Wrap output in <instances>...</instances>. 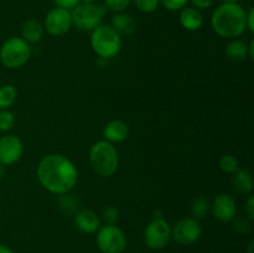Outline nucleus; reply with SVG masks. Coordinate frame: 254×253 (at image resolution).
Segmentation results:
<instances>
[{"label": "nucleus", "instance_id": "obj_11", "mask_svg": "<svg viewBox=\"0 0 254 253\" xmlns=\"http://www.w3.org/2000/svg\"><path fill=\"white\" fill-rule=\"evenodd\" d=\"M211 211L216 220L220 222H232L237 213V205L235 198L228 193H218L211 205Z\"/></svg>", "mask_w": 254, "mask_h": 253}, {"label": "nucleus", "instance_id": "obj_30", "mask_svg": "<svg viewBox=\"0 0 254 253\" xmlns=\"http://www.w3.org/2000/svg\"><path fill=\"white\" fill-rule=\"evenodd\" d=\"M235 228L241 233H247L250 232L251 225L247 220H243V218H240L235 222Z\"/></svg>", "mask_w": 254, "mask_h": 253}, {"label": "nucleus", "instance_id": "obj_4", "mask_svg": "<svg viewBox=\"0 0 254 253\" xmlns=\"http://www.w3.org/2000/svg\"><path fill=\"white\" fill-rule=\"evenodd\" d=\"M91 46L101 59H113L122 49V36L111 25L101 24L92 31Z\"/></svg>", "mask_w": 254, "mask_h": 253}, {"label": "nucleus", "instance_id": "obj_10", "mask_svg": "<svg viewBox=\"0 0 254 253\" xmlns=\"http://www.w3.org/2000/svg\"><path fill=\"white\" fill-rule=\"evenodd\" d=\"M71 10L62 9V7H54L47 12L45 17L44 29L52 36H62L67 34L72 27Z\"/></svg>", "mask_w": 254, "mask_h": 253}, {"label": "nucleus", "instance_id": "obj_25", "mask_svg": "<svg viewBox=\"0 0 254 253\" xmlns=\"http://www.w3.org/2000/svg\"><path fill=\"white\" fill-rule=\"evenodd\" d=\"M130 2L131 0H104V6L113 12H123Z\"/></svg>", "mask_w": 254, "mask_h": 253}, {"label": "nucleus", "instance_id": "obj_22", "mask_svg": "<svg viewBox=\"0 0 254 253\" xmlns=\"http://www.w3.org/2000/svg\"><path fill=\"white\" fill-rule=\"evenodd\" d=\"M238 166V160L232 155H223L222 158L220 159V168L223 173H227V174H233L235 171H237Z\"/></svg>", "mask_w": 254, "mask_h": 253}, {"label": "nucleus", "instance_id": "obj_6", "mask_svg": "<svg viewBox=\"0 0 254 253\" xmlns=\"http://www.w3.org/2000/svg\"><path fill=\"white\" fill-rule=\"evenodd\" d=\"M107 9L104 5L84 4L79 2L76 7L71 10L72 24L81 31H93L97 26L102 24Z\"/></svg>", "mask_w": 254, "mask_h": 253}, {"label": "nucleus", "instance_id": "obj_32", "mask_svg": "<svg viewBox=\"0 0 254 253\" xmlns=\"http://www.w3.org/2000/svg\"><path fill=\"white\" fill-rule=\"evenodd\" d=\"M254 7H251L250 11L246 14V27L251 32H254Z\"/></svg>", "mask_w": 254, "mask_h": 253}, {"label": "nucleus", "instance_id": "obj_17", "mask_svg": "<svg viewBox=\"0 0 254 253\" xmlns=\"http://www.w3.org/2000/svg\"><path fill=\"white\" fill-rule=\"evenodd\" d=\"M44 31V25L36 19L26 20L21 26L22 39L29 44H36V42L41 41Z\"/></svg>", "mask_w": 254, "mask_h": 253}, {"label": "nucleus", "instance_id": "obj_35", "mask_svg": "<svg viewBox=\"0 0 254 253\" xmlns=\"http://www.w3.org/2000/svg\"><path fill=\"white\" fill-rule=\"evenodd\" d=\"M4 175H5V168H4V165H2V164H0V180L4 178Z\"/></svg>", "mask_w": 254, "mask_h": 253}, {"label": "nucleus", "instance_id": "obj_3", "mask_svg": "<svg viewBox=\"0 0 254 253\" xmlns=\"http://www.w3.org/2000/svg\"><path fill=\"white\" fill-rule=\"evenodd\" d=\"M89 163L99 176H112L119 166V155L116 146L107 140H99L91 146Z\"/></svg>", "mask_w": 254, "mask_h": 253}, {"label": "nucleus", "instance_id": "obj_16", "mask_svg": "<svg viewBox=\"0 0 254 253\" xmlns=\"http://www.w3.org/2000/svg\"><path fill=\"white\" fill-rule=\"evenodd\" d=\"M111 26L121 36H130L136 30L135 20L130 15L126 14V12H116L114 16L112 17Z\"/></svg>", "mask_w": 254, "mask_h": 253}, {"label": "nucleus", "instance_id": "obj_31", "mask_svg": "<svg viewBox=\"0 0 254 253\" xmlns=\"http://www.w3.org/2000/svg\"><path fill=\"white\" fill-rule=\"evenodd\" d=\"M245 208H246V213H247V216H248V220L253 221L254 220V197L253 196H250V197H248Z\"/></svg>", "mask_w": 254, "mask_h": 253}, {"label": "nucleus", "instance_id": "obj_13", "mask_svg": "<svg viewBox=\"0 0 254 253\" xmlns=\"http://www.w3.org/2000/svg\"><path fill=\"white\" fill-rule=\"evenodd\" d=\"M74 225L83 233H96L101 227V218L94 211L81 210L74 216Z\"/></svg>", "mask_w": 254, "mask_h": 253}, {"label": "nucleus", "instance_id": "obj_1", "mask_svg": "<svg viewBox=\"0 0 254 253\" xmlns=\"http://www.w3.org/2000/svg\"><path fill=\"white\" fill-rule=\"evenodd\" d=\"M40 184L56 195H64L73 189L78 179V171L74 164L61 154L46 155L37 166Z\"/></svg>", "mask_w": 254, "mask_h": 253}, {"label": "nucleus", "instance_id": "obj_24", "mask_svg": "<svg viewBox=\"0 0 254 253\" xmlns=\"http://www.w3.org/2000/svg\"><path fill=\"white\" fill-rule=\"evenodd\" d=\"M15 117L9 109H1L0 111V130L7 131L14 126Z\"/></svg>", "mask_w": 254, "mask_h": 253}, {"label": "nucleus", "instance_id": "obj_14", "mask_svg": "<svg viewBox=\"0 0 254 253\" xmlns=\"http://www.w3.org/2000/svg\"><path fill=\"white\" fill-rule=\"evenodd\" d=\"M129 135V126L121 119H114L106 124L103 129V136L109 143H122Z\"/></svg>", "mask_w": 254, "mask_h": 253}, {"label": "nucleus", "instance_id": "obj_7", "mask_svg": "<svg viewBox=\"0 0 254 253\" xmlns=\"http://www.w3.org/2000/svg\"><path fill=\"white\" fill-rule=\"evenodd\" d=\"M97 247L103 253H123L127 248V237L116 225H104L97 231Z\"/></svg>", "mask_w": 254, "mask_h": 253}, {"label": "nucleus", "instance_id": "obj_36", "mask_svg": "<svg viewBox=\"0 0 254 253\" xmlns=\"http://www.w3.org/2000/svg\"><path fill=\"white\" fill-rule=\"evenodd\" d=\"M253 241H251L250 245H248V253H253Z\"/></svg>", "mask_w": 254, "mask_h": 253}, {"label": "nucleus", "instance_id": "obj_18", "mask_svg": "<svg viewBox=\"0 0 254 253\" xmlns=\"http://www.w3.org/2000/svg\"><path fill=\"white\" fill-rule=\"evenodd\" d=\"M232 184L233 189H236L240 193H251L254 188L253 175L248 170L238 169L233 173Z\"/></svg>", "mask_w": 254, "mask_h": 253}, {"label": "nucleus", "instance_id": "obj_20", "mask_svg": "<svg viewBox=\"0 0 254 253\" xmlns=\"http://www.w3.org/2000/svg\"><path fill=\"white\" fill-rule=\"evenodd\" d=\"M17 92L12 84H4L0 87V111L7 109L16 101Z\"/></svg>", "mask_w": 254, "mask_h": 253}, {"label": "nucleus", "instance_id": "obj_9", "mask_svg": "<svg viewBox=\"0 0 254 253\" xmlns=\"http://www.w3.org/2000/svg\"><path fill=\"white\" fill-rule=\"evenodd\" d=\"M201 235H202V227L198 220L193 217L181 218L171 228V238H174L175 242L181 246L193 245L200 240Z\"/></svg>", "mask_w": 254, "mask_h": 253}, {"label": "nucleus", "instance_id": "obj_23", "mask_svg": "<svg viewBox=\"0 0 254 253\" xmlns=\"http://www.w3.org/2000/svg\"><path fill=\"white\" fill-rule=\"evenodd\" d=\"M131 1H134L139 11L145 12V14L154 12L160 5V0H131Z\"/></svg>", "mask_w": 254, "mask_h": 253}, {"label": "nucleus", "instance_id": "obj_34", "mask_svg": "<svg viewBox=\"0 0 254 253\" xmlns=\"http://www.w3.org/2000/svg\"><path fill=\"white\" fill-rule=\"evenodd\" d=\"M0 253H14V251L11 248L6 247V246L0 245Z\"/></svg>", "mask_w": 254, "mask_h": 253}, {"label": "nucleus", "instance_id": "obj_15", "mask_svg": "<svg viewBox=\"0 0 254 253\" xmlns=\"http://www.w3.org/2000/svg\"><path fill=\"white\" fill-rule=\"evenodd\" d=\"M180 24L181 26L189 31H196L200 29L203 24V16L200 10L193 6L183 7L180 10Z\"/></svg>", "mask_w": 254, "mask_h": 253}, {"label": "nucleus", "instance_id": "obj_29", "mask_svg": "<svg viewBox=\"0 0 254 253\" xmlns=\"http://www.w3.org/2000/svg\"><path fill=\"white\" fill-rule=\"evenodd\" d=\"M189 1H191L192 6L197 10H206L212 6L215 0H189Z\"/></svg>", "mask_w": 254, "mask_h": 253}, {"label": "nucleus", "instance_id": "obj_2", "mask_svg": "<svg viewBox=\"0 0 254 253\" xmlns=\"http://www.w3.org/2000/svg\"><path fill=\"white\" fill-rule=\"evenodd\" d=\"M246 14V10L238 2H223L212 12L211 26L218 36L235 39L247 30Z\"/></svg>", "mask_w": 254, "mask_h": 253}, {"label": "nucleus", "instance_id": "obj_8", "mask_svg": "<svg viewBox=\"0 0 254 253\" xmlns=\"http://www.w3.org/2000/svg\"><path fill=\"white\" fill-rule=\"evenodd\" d=\"M171 240V226L165 218H154L144 231V241L151 250H163Z\"/></svg>", "mask_w": 254, "mask_h": 253}, {"label": "nucleus", "instance_id": "obj_26", "mask_svg": "<svg viewBox=\"0 0 254 253\" xmlns=\"http://www.w3.org/2000/svg\"><path fill=\"white\" fill-rule=\"evenodd\" d=\"M102 216H103V220L106 221L107 225H116L119 218V211L113 206H108L103 210Z\"/></svg>", "mask_w": 254, "mask_h": 253}, {"label": "nucleus", "instance_id": "obj_28", "mask_svg": "<svg viewBox=\"0 0 254 253\" xmlns=\"http://www.w3.org/2000/svg\"><path fill=\"white\" fill-rule=\"evenodd\" d=\"M57 7H62L66 10H72L81 2V0H52Z\"/></svg>", "mask_w": 254, "mask_h": 253}, {"label": "nucleus", "instance_id": "obj_5", "mask_svg": "<svg viewBox=\"0 0 254 253\" xmlns=\"http://www.w3.org/2000/svg\"><path fill=\"white\" fill-rule=\"evenodd\" d=\"M31 57V47L22 37H10L0 47V61L6 68L16 69Z\"/></svg>", "mask_w": 254, "mask_h": 253}, {"label": "nucleus", "instance_id": "obj_21", "mask_svg": "<svg viewBox=\"0 0 254 253\" xmlns=\"http://www.w3.org/2000/svg\"><path fill=\"white\" fill-rule=\"evenodd\" d=\"M191 216L196 220H200V218H205L206 216L210 213L211 211V205L210 201L206 197L201 196V197L196 198L195 201L191 205Z\"/></svg>", "mask_w": 254, "mask_h": 253}, {"label": "nucleus", "instance_id": "obj_12", "mask_svg": "<svg viewBox=\"0 0 254 253\" xmlns=\"http://www.w3.org/2000/svg\"><path fill=\"white\" fill-rule=\"evenodd\" d=\"M22 151V141L16 135H5L0 138V164L4 166L17 163Z\"/></svg>", "mask_w": 254, "mask_h": 253}, {"label": "nucleus", "instance_id": "obj_33", "mask_svg": "<svg viewBox=\"0 0 254 253\" xmlns=\"http://www.w3.org/2000/svg\"><path fill=\"white\" fill-rule=\"evenodd\" d=\"M248 59L253 60L254 59V41L250 42V45H248Z\"/></svg>", "mask_w": 254, "mask_h": 253}, {"label": "nucleus", "instance_id": "obj_37", "mask_svg": "<svg viewBox=\"0 0 254 253\" xmlns=\"http://www.w3.org/2000/svg\"><path fill=\"white\" fill-rule=\"evenodd\" d=\"M81 2H84V4H94L96 0H81Z\"/></svg>", "mask_w": 254, "mask_h": 253}, {"label": "nucleus", "instance_id": "obj_19", "mask_svg": "<svg viewBox=\"0 0 254 253\" xmlns=\"http://www.w3.org/2000/svg\"><path fill=\"white\" fill-rule=\"evenodd\" d=\"M226 56L233 62L245 61L248 59V45L242 40H232L226 46Z\"/></svg>", "mask_w": 254, "mask_h": 253}, {"label": "nucleus", "instance_id": "obj_27", "mask_svg": "<svg viewBox=\"0 0 254 253\" xmlns=\"http://www.w3.org/2000/svg\"><path fill=\"white\" fill-rule=\"evenodd\" d=\"M189 0H160V4L170 11H178L186 6Z\"/></svg>", "mask_w": 254, "mask_h": 253}, {"label": "nucleus", "instance_id": "obj_38", "mask_svg": "<svg viewBox=\"0 0 254 253\" xmlns=\"http://www.w3.org/2000/svg\"><path fill=\"white\" fill-rule=\"evenodd\" d=\"M240 0H223V2H238Z\"/></svg>", "mask_w": 254, "mask_h": 253}]
</instances>
